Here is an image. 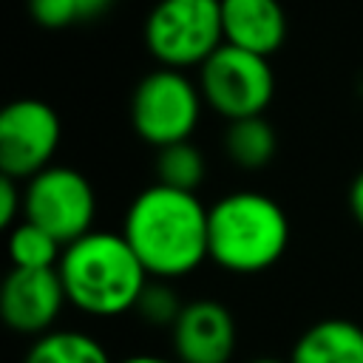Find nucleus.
<instances>
[{
	"label": "nucleus",
	"instance_id": "nucleus-2",
	"mask_svg": "<svg viewBox=\"0 0 363 363\" xmlns=\"http://www.w3.org/2000/svg\"><path fill=\"white\" fill-rule=\"evenodd\" d=\"M57 272L68 303L91 318H113L136 309L145 286L150 284L147 269L125 235L105 230H91L68 244Z\"/></svg>",
	"mask_w": 363,
	"mask_h": 363
},
{
	"label": "nucleus",
	"instance_id": "nucleus-14",
	"mask_svg": "<svg viewBox=\"0 0 363 363\" xmlns=\"http://www.w3.org/2000/svg\"><path fill=\"white\" fill-rule=\"evenodd\" d=\"M23 363H111L102 343L85 332L51 329L34 337Z\"/></svg>",
	"mask_w": 363,
	"mask_h": 363
},
{
	"label": "nucleus",
	"instance_id": "nucleus-23",
	"mask_svg": "<svg viewBox=\"0 0 363 363\" xmlns=\"http://www.w3.org/2000/svg\"><path fill=\"white\" fill-rule=\"evenodd\" d=\"M252 363H289V360H275V357H258V360H252Z\"/></svg>",
	"mask_w": 363,
	"mask_h": 363
},
{
	"label": "nucleus",
	"instance_id": "nucleus-22",
	"mask_svg": "<svg viewBox=\"0 0 363 363\" xmlns=\"http://www.w3.org/2000/svg\"><path fill=\"white\" fill-rule=\"evenodd\" d=\"M119 363H179L176 357H159V354H133V357H125Z\"/></svg>",
	"mask_w": 363,
	"mask_h": 363
},
{
	"label": "nucleus",
	"instance_id": "nucleus-6",
	"mask_svg": "<svg viewBox=\"0 0 363 363\" xmlns=\"http://www.w3.org/2000/svg\"><path fill=\"white\" fill-rule=\"evenodd\" d=\"M199 91L204 105L227 122L264 116L275 94V71L269 57L224 43L199 68Z\"/></svg>",
	"mask_w": 363,
	"mask_h": 363
},
{
	"label": "nucleus",
	"instance_id": "nucleus-17",
	"mask_svg": "<svg viewBox=\"0 0 363 363\" xmlns=\"http://www.w3.org/2000/svg\"><path fill=\"white\" fill-rule=\"evenodd\" d=\"M182 301L176 298V292L164 284V281H150L136 303V312L142 315L145 323L150 326H173L179 312H182Z\"/></svg>",
	"mask_w": 363,
	"mask_h": 363
},
{
	"label": "nucleus",
	"instance_id": "nucleus-13",
	"mask_svg": "<svg viewBox=\"0 0 363 363\" xmlns=\"http://www.w3.org/2000/svg\"><path fill=\"white\" fill-rule=\"evenodd\" d=\"M224 150H227V156L235 167L261 170L272 162V156L278 150V136H275L272 125L264 116L235 119V122H227Z\"/></svg>",
	"mask_w": 363,
	"mask_h": 363
},
{
	"label": "nucleus",
	"instance_id": "nucleus-1",
	"mask_svg": "<svg viewBox=\"0 0 363 363\" xmlns=\"http://www.w3.org/2000/svg\"><path fill=\"white\" fill-rule=\"evenodd\" d=\"M207 216L210 207L196 193L150 184L130 201L122 235L150 278L170 281L210 261Z\"/></svg>",
	"mask_w": 363,
	"mask_h": 363
},
{
	"label": "nucleus",
	"instance_id": "nucleus-21",
	"mask_svg": "<svg viewBox=\"0 0 363 363\" xmlns=\"http://www.w3.org/2000/svg\"><path fill=\"white\" fill-rule=\"evenodd\" d=\"M113 0H77L79 6V20H96L111 9Z\"/></svg>",
	"mask_w": 363,
	"mask_h": 363
},
{
	"label": "nucleus",
	"instance_id": "nucleus-3",
	"mask_svg": "<svg viewBox=\"0 0 363 363\" xmlns=\"http://www.w3.org/2000/svg\"><path fill=\"white\" fill-rule=\"evenodd\" d=\"M289 221L278 201L255 190L218 199L207 216V258L235 275H255L281 261Z\"/></svg>",
	"mask_w": 363,
	"mask_h": 363
},
{
	"label": "nucleus",
	"instance_id": "nucleus-10",
	"mask_svg": "<svg viewBox=\"0 0 363 363\" xmlns=\"http://www.w3.org/2000/svg\"><path fill=\"white\" fill-rule=\"evenodd\" d=\"M170 343L179 363H230L235 352V320L221 301H187L170 326Z\"/></svg>",
	"mask_w": 363,
	"mask_h": 363
},
{
	"label": "nucleus",
	"instance_id": "nucleus-18",
	"mask_svg": "<svg viewBox=\"0 0 363 363\" xmlns=\"http://www.w3.org/2000/svg\"><path fill=\"white\" fill-rule=\"evenodd\" d=\"M28 14L43 28H65L71 23H79L77 0H28Z\"/></svg>",
	"mask_w": 363,
	"mask_h": 363
},
{
	"label": "nucleus",
	"instance_id": "nucleus-20",
	"mask_svg": "<svg viewBox=\"0 0 363 363\" xmlns=\"http://www.w3.org/2000/svg\"><path fill=\"white\" fill-rule=\"evenodd\" d=\"M349 210H352L357 227L363 230V170L354 176L352 187H349Z\"/></svg>",
	"mask_w": 363,
	"mask_h": 363
},
{
	"label": "nucleus",
	"instance_id": "nucleus-15",
	"mask_svg": "<svg viewBox=\"0 0 363 363\" xmlns=\"http://www.w3.org/2000/svg\"><path fill=\"white\" fill-rule=\"evenodd\" d=\"M62 244L34 221L20 218L9 233V258L20 269H57L62 258Z\"/></svg>",
	"mask_w": 363,
	"mask_h": 363
},
{
	"label": "nucleus",
	"instance_id": "nucleus-19",
	"mask_svg": "<svg viewBox=\"0 0 363 363\" xmlns=\"http://www.w3.org/2000/svg\"><path fill=\"white\" fill-rule=\"evenodd\" d=\"M23 216V182L0 176V227H14Z\"/></svg>",
	"mask_w": 363,
	"mask_h": 363
},
{
	"label": "nucleus",
	"instance_id": "nucleus-4",
	"mask_svg": "<svg viewBox=\"0 0 363 363\" xmlns=\"http://www.w3.org/2000/svg\"><path fill=\"white\" fill-rule=\"evenodd\" d=\"M145 45L162 68H201L224 45L221 0H159L145 20Z\"/></svg>",
	"mask_w": 363,
	"mask_h": 363
},
{
	"label": "nucleus",
	"instance_id": "nucleus-11",
	"mask_svg": "<svg viewBox=\"0 0 363 363\" xmlns=\"http://www.w3.org/2000/svg\"><path fill=\"white\" fill-rule=\"evenodd\" d=\"M224 43L272 57L286 37V14L278 0H221Z\"/></svg>",
	"mask_w": 363,
	"mask_h": 363
},
{
	"label": "nucleus",
	"instance_id": "nucleus-5",
	"mask_svg": "<svg viewBox=\"0 0 363 363\" xmlns=\"http://www.w3.org/2000/svg\"><path fill=\"white\" fill-rule=\"evenodd\" d=\"M204 96L184 71L156 68L139 79L130 96V125L147 145L167 147L187 142L199 125Z\"/></svg>",
	"mask_w": 363,
	"mask_h": 363
},
{
	"label": "nucleus",
	"instance_id": "nucleus-16",
	"mask_svg": "<svg viewBox=\"0 0 363 363\" xmlns=\"http://www.w3.org/2000/svg\"><path fill=\"white\" fill-rule=\"evenodd\" d=\"M204 176H207V162L190 139L159 147V153H156V184H164L170 190L196 193L199 184L204 182Z\"/></svg>",
	"mask_w": 363,
	"mask_h": 363
},
{
	"label": "nucleus",
	"instance_id": "nucleus-8",
	"mask_svg": "<svg viewBox=\"0 0 363 363\" xmlns=\"http://www.w3.org/2000/svg\"><path fill=\"white\" fill-rule=\"evenodd\" d=\"M60 116L43 99H14L0 113V170L9 179L28 182L60 147Z\"/></svg>",
	"mask_w": 363,
	"mask_h": 363
},
{
	"label": "nucleus",
	"instance_id": "nucleus-12",
	"mask_svg": "<svg viewBox=\"0 0 363 363\" xmlns=\"http://www.w3.org/2000/svg\"><path fill=\"white\" fill-rule=\"evenodd\" d=\"M289 363H363V326L343 318L318 320L295 340Z\"/></svg>",
	"mask_w": 363,
	"mask_h": 363
},
{
	"label": "nucleus",
	"instance_id": "nucleus-9",
	"mask_svg": "<svg viewBox=\"0 0 363 363\" xmlns=\"http://www.w3.org/2000/svg\"><path fill=\"white\" fill-rule=\"evenodd\" d=\"M65 301V286L57 269L14 267L0 289V315L11 332L40 337L51 332Z\"/></svg>",
	"mask_w": 363,
	"mask_h": 363
},
{
	"label": "nucleus",
	"instance_id": "nucleus-7",
	"mask_svg": "<svg viewBox=\"0 0 363 363\" xmlns=\"http://www.w3.org/2000/svg\"><path fill=\"white\" fill-rule=\"evenodd\" d=\"M96 193L91 182L65 164H51L23 184V218L48 230L62 247L94 230Z\"/></svg>",
	"mask_w": 363,
	"mask_h": 363
}]
</instances>
